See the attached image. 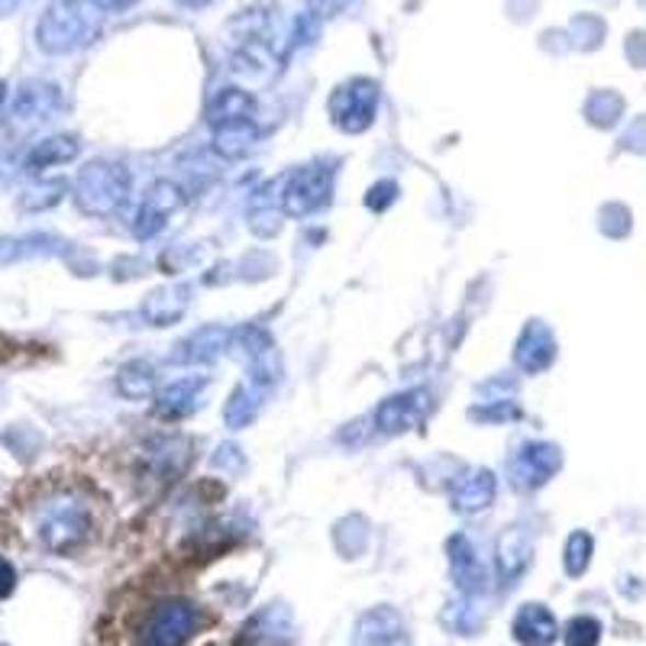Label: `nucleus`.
<instances>
[{
	"label": "nucleus",
	"mask_w": 646,
	"mask_h": 646,
	"mask_svg": "<svg viewBox=\"0 0 646 646\" xmlns=\"http://www.w3.org/2000/svg\"><path fill=\"white\" fill-rule=\"evenodd\" d=\"M107 20L104 0H53L36 23V43L49 56H68L98 39Z\"/></svg>",
	"instance_id": "f257e3e1"
},
{
	"label": "nucleus",
	"mask_w": 646,
	"mask_h": 646,
	"mask_svg": "<svg viewBox=\"0 0 646 646\" xmlns=\"http://www.w3.org/2000/svg\"><path fill=\"white\" fill-rule=\"evenodd\" d=\"M61 111V94L56 84H43V81H33V84H23L13 98V107H10V123L16 129H33L46 120H53Z\"/></svg>",
	"instance_id": "9b49d317"
},
{
	"label": "nucleus",
	"mask_w": 646,
	"mask_h": 646,
	"mask_svg": "<svg viewBox=\"0 0 646 646\" xmlns=\"http://www.w3.org/2000/svg\"><path fill=\"white\" fill-rule=\"evenodd\" d=\"M230 340L234 330L220 327V324H207L201 330H194L191 337H184L175 350L169 353V365H201V362H214L217 355L230 353Z\"/></svg>",
	"instance_id": "f8f14e48"
},
{
	"label": "nucleus",
	"mask_w": 646,
	"mask_h": 646,
	"mask_svg": "<svg viewBox=\"0 0 646 646\" xmlns=\"http://www.w3.org/2000/svg\"><path fill=\"white\" fill-rule=\"evenodd\" d=\"M197 608L184 598L162 601L149 611L143 631H139V646H181L194 631H197Z\"/></svg>",
	"instance_id": "0eeeda50"
},
{
	"label": "nucleus",
	"mask_w": 646,
	"mask_h": 646,
	"mask_svg": "<svg viewBox=\"0 0 646 646\" xmlns=\"http://www.w3.org/2000/svg\"><path fill=\"white\" fill-rule=\"evenodd\" d=\"M601 624L594 617H573L566 627V646H598Z\"/></svg>",
	"instance_id": "c756f323"
},
{
	"label": "nucleus",
	"mask_w": 646,
	"mask_h": 646,
	"mask_svg": "<svg viewBox=\"0 0 646 646\" xmlns=\"http://www.w3.org/2000/svg\"><path fill=\"white\" fill-rule=\"evenodd\" d=\"M117 388L123 398L129 401H143L156 392V369L146 359H133L126 365H120L117 372Z\"/></svg>",
	"instance_id": "a878e982"
},
{
	"label": "nucleus",
	"mask_w": 646,
	"mask_h": 646,
	"mask_svg": "<svg viewBox=\"0 0 646 646\" xmlns=\"http://www.w3.org/2000/svg\"><path fill=\"white\" fill-rule=\"evenodd\" d=\"M3 94H7V88H3V84H0V98H3Z\"/></svg>",
	"instance_id": "e433bc0d"
},
{
	"label": "nucleus",
	"mask_w": 646,
	"mask_h": 646,
	"mask_svg": "<svg viewBox=\"0 0 646 646\" xmlns=\"http://www.w3.org/2000/svg\"><path fill=\"white\" fill-rule=\"evenodd\" d=\"M430 413V392L427 388H411V392H398L392 398H385L375 408V430L385 437H401L417 430Z\"/></svg>",
	"instance_id": "1a4fd4ad"
},
{
	"label": "nucleus",
	"mask_w": 646,
	"mask_h": 646,
	"mask_svg": "<svg viewBox=\"0 0 646 646\" xmlns=\"http://www.w3.org/2000/svg\"><path fill=\"white\" fill-rule=\"evenodd\" d=\"M395 201H398V184H395V181H378V184H372L369 194H365V207H369V211H385V207H392Z\"/></svg>",
	"instance_id": "2f4dec72"
},
{
	"label": "nucleus",
	"mask_w": 646,
	"mask_h": 646,
	"mask_svg": "<svg viewBox=\"0 0 646 646\" xmlns=\"http://www.w3.org/2000/svg\"><path fill=\"white\" fill-rule=\"evenodd\" d=\"M78 152H81V143H78L75 136H49V139H39V143H33V149L26 152L23 172L39 175V172H46V169H53V166H65V162L78 159Z\"/></svg>",
	"instance_id": "4be33fe9"
},
{
	"label": "nucleus",
	"mask_w": 646,
	"mask_h": 646,
	"mask_svg": "<svg viewBox=\"0 0 646 646\" xmlns=\"http://www.w3.org/2000/svg\"><path fill=\"white\" fill-rule=\"evenodd\" d=\"M191 294H194L191 285H166V288L152 292L143 301V317L152 327H172L191 307Z\"/></svg>",
	"instance_id": "aec40b11"
},
{
	"label": "nucleus",
	"mask_w": 646,
	"mask_h": 646,
	"mask_svg": "<svg viewBox=\"0 0 646 646\" xmlns=\"http://www.w3.org/2000/svg\"><path fill=\"white\" fill-rule=\"evenodd\" d=\"M333 191V169L310 162L301 166L288 175L279 178V197H282V214L288 217H310L314 211H320L330 201Z\"/></svg>",
	"instance_id": "7ed1b4c3"
},
{
	"label": "nucleus",
	"mask_w": 646,
	"mask_h": 646,
	"mask_svg": "<svg viewBox=\"0 0 646 646\" xmlns=\"http://www.w3.org/2000/svg\"><path fill=\"white\" fill-rule=\"evenodd\" d=\"M556 359V340L553 330L543 320H530L528 327L521 330L518 343H514V362L521 372L528 375H540L543 369H549Z\"/></svg>",
	"instance_id": "ddd939ff"
},
{
	"label": "nucleus",
	"mask_w": 646,
	"mask_h": 646,
	"mask_svg": "<svg viewBox=\"0 0 646 646\" xmlns=\"http://www.w3.org/2000/svg\"><path fill=\"white\" fill-rule=\"evenodd\" d=\"M563 466V453L553 443H524L511 460V481L524 491L546 485Z\"/></svg>",
	"instance_id": "9d476101"
},
{
	"label": "nucleus",
	"mask_w": 646,
	"mask_h": 646,
	"mask_svg": "<svg viewBox=\"0 0 646 646\" xmlns=\"http://www.w3.org/2000/svg\"><path fill=\"white\" fill-rule=\"evenodd\" d=\"M292 634V614L282 604L262 608L239 634V646H282Z\"/></svg>",
	"instance_id": "dca6fc26"
},
{
	"label": "nucleus",
	"mask_w": 646,
	"mask_h": 646,
	"mask_svg": "<svg viewBox=\"0 0 646 646\" xmlns=\"http://www.w3.org/2000/svg\"><path fill=\"white\" fill-rule=\"evenodd\" d=\"M230 353L239 355V362L246 365L249 385H256L262 392H269L282 378V355H279V347L269 337V330H262L256 324L236 327L234 340H230Z\"/></svg>",
	"instance_id": "20e7f679"
},
{
	"label": "nucleus",
	"mask_w": 646,
	"mask_h": 646,
	"mask_svg": "<svg viewBox=\"0 0 646 646\" xmlns=\"http://www.w3.org/2000/svg\"><path fill=\"white\" fill-rule=\"evenodd\" d=\"M446 553H450V569H453L456 586L463 588L466 594H481L488 588V573H485V566H481L469 536L466 533L450 536Z\"/></svg>",
	"instance_id": "2eb2a0df"
},
{
	"label": "nucleus",
	"mask_w": 646,
	"mask_h": 646,
	"mask_svg": "<svg viewBox=\"0 0 646 646\" xmlns=\"http://www.w3.org/2000/svg\"><path fill=\"white\" fill-rule=\"evenodd\" d=\"M61 239L56 236H20V239H0V262H16V259H30V256H53L59 252Z\"/></svg>",
	"instance_id": "bb28decb"
},
{
	"label": "nucleus",
	"mask_w": 646,
	"mask_h": 646,
	"mask_svg": "<svg viewBox=\"0 0 646 646\" xmlns=\"http://www.w3.org/2000/svg\"><path fill=\"white\" fill-rule=\"evenodd\" d=\"M207 388V378L188 375V378H175L166 388L156 392V413L162 420H181L188 413L197 411L201 405V392Z\"/></svg>",
	"instance_id": "f3484780"
},
{
	"label": "nucleus",
	"mask_w": 646,
	"mask_h": 646,
	"mask_svg": "<svg viewBox=\"0 0 646 646\" xmlns=\"http://www.w3.org/2000/svg\"><path fill=\"white\" fill-rule=\"evenodd\" d=\"M104 3H107L111 10H126V7H133L136 0H104Z\"/></svg>",
	"instance_id": "f704fd0d"
},
{
	"label": "nucleus",
	"mask_w": 646,
	"mask_h": 646,
	"mask_svg": "<svg viewBox=\"0 0 646 646\" xmlns=\"http://www.w3.org/2000/svg\"><path fill=\"white\" fill-rule=\"evenodd\" d=\"M91 511L78 501V498H56L43 508L39 514V540L53 549V553H68L75 546H81L91 536Z\"/></svg>",
	"instance_id": "39448f33"
},
{
	"label": "nucleus",
	"mask_w": 646,
	"mask_h": 646,
	"mask_svg": "<svg viewBox=\"0 0 646 646\" xmlns=\"http://www.w3.org/2000/svg\"><path fill=\"white\" fill-rule=\"evenodd\" d=\"M355 634L362 646H392L405 637V621L395 608H372L359 617Z\"/></svg>",
	"instance_id": "412c9836"
},
{
	"label": "nucleus",
	"mask_w": 646,
	"mask_h": 646,
	"mask_svg": "<svg viewBox=\"0 0 646 646\" xmlns=\"http://www.w3.org/2000/svg\"><path fill=\"white\" fill-rule=\"evenodd\" d=\"M382 88L372 78H350L330 94V117L343 133H365L375 123Z\"/></svg>",
	"instance_id": "423d86ee"
},
{
	"label": "nucleus",
	"mask_w": 646,
	"mask_h": 646,
	"mask_svg": "<svg viewBox=\"0 0 646 646\" xmlns=\"http://www.w3.org/2000/svg\"><path fill=\"white\" fill-rule=\"evenodd\" d=\"M133 191V178L129 169L111 162V159H94L88 162L78 178H75V204L88 214V217H114L120 207L129 201Z\"/></svg>",
	"instance_id": "f03ea898"
},
{
	"label": "nucleus",
	"mask_w": 646,
	"mask_h": 646,
	"mask_svg": "<svg viewBox=\"0 0 646 646\" xmlns=\"http://www.w3.org/2000/svg\"><path fill=\"white\" fill-rule=\"evenodd\" d=\"M530 556H533V543H530V536L521 528L505 530V533L498 536L495 566H498L501 586H514V582L528 573Z\"/></svg>",
	"instance_id": "a211bd4d"
},
{
	"label": "nucleus",
	"mask_w": 646,
	"mask_h": 646,
	"mask_svg": "<svg viewBox=\"0 0 646 646\" xmlns=\"http://www.w3.org/2000/svg\"><path fill=\"white\" fill-rule=\"evenodd\" d=\"M242 469V456H239V450H236L234 443H227V446H220L217 450V456H214V469Z\"/></svg>",
	"instance_id": "473e14b6"
},
{
	"label": "nucleus",
	"mask_w": 646,
	"mask_h": 646,
	"mask_svg": "<svg viewBox=\"0 0 646 646\" xmlns=\"http://www.w3.org/2000/svg\"><path fill=\"white\" fill-rule=\"evenodd\" d=\"M256 120H242V123H227V126H214V149L224 159H242L252 146H256Z\"/></svg>",
	"instance_id": "b1692460"
},
{
	"label": "nucleus",
	"mask_w": 646,
	"mask_h": 646,
	"mask_svg": "<svg viewBox=\"0 0 646 646\" xmlns=\"http://www.w3.org/2000/svg\"><path fill=\"white\" fill-rule=\"evenodd\" d=\"M469 417L472 420H481V423H505V420H518V417H521V408H518V401L498 398V401L475 405L469 411Z\"/></svg>",
	"instance_id": "c85d7f7f"
},
{
	"label": "nucleus",
	"mask_w": 646,
	"mask_h": 646,
	"mask_svg": "<svg viewBox=\"0 0 646 646\" xmlns=\"http://www.w3.org/2000/svg\"><path fill=\"white\" fill-rule=\"evenodd\" d=\"M511 631H514V641L521 646H553L559 637L556 617L543 604H524L518 611Z\"/></svg>",
	"instance_id": "6ab92c4d"
},
{
	"label": "nucleus",
	"mask_w": 646,
	"mask_h": 646,
	"mask_svg": "<svg viewBox=\"0 0 646 646\" xmlns=\"http://www.w3.org/2000/svg\"><path fill=\"white\" fill-rule=\"evenodd\" d=\"M591 549H594V540L588 536L586 530H576L569 540H566V573L569 576H582L591 563Z\"/></svg>",
	"instance_id": "cd10ccee"
},
{
	"label": "nucleus",
	"mask_w": 646,
	"mask_h": 646,
	"mask_svg": "<svg viewBox=\"0 0 646 646\" xmlns=\"http://www.w3.org/2000/svg\"><path fill=\"white\" fill-rule=\"evenodd\" d=\"M181 204H184V191L178 188L172 178L152 181L149 191H146V197H143L139 207H136L133 236H136V239H152V236H159L169 227L172 214L181 211Z\"/></svg>",
	"instance_id": "6e6552de"
},
{
	"label": "nucleus",
	"mask_w": 646,
	"mask_h": 646,
	"mask_svg": "<svg viewBox=\"0 0 646 646\" xmlns=\"http://www.w3.org/2000/svg\"><path fill=\"white\" fill-rule=\"evenodd\" d=\"M262 395H265V392L256 388V385H249V382L236 385L234 392H230V398H227V405H224V420H227V427H234V430L249 427V423L259 417Z\"/></svg>",
	"instance_id": "393cba45"
},
{
	"label": "nucleus",
	"mask_w": 646,
	"mask_h": 646,
	"mask_svg": "<svg viewBox=\"0 0 646 646\" xmlns=\"http://www.w3.org/2000/svg\"><path fill=\"white\" fill-rule=\"evenodd\" d=\"M498 495V478L491 469H469L456 485H453V511L456 514H481L485 508H491Z\"/></svg>",
	"instance_id": "4468645a"
},
{
	"label": "nucleus",
	"mask_w": 646,
	"mask_h": 646,
	"mask_svg": "<svg viewBox=\"0 0 646 646\" xmlns=\"http://www.w3.org/2000/svg\"><path fill=\"white\" fill-rule=\"evenodd\" d=\"M61 191H65V184H61V181H56V184H43V188H33V191H26V194H23V207H26V211L53 207V204H59L61 201Z\"/></svg>",
	"instance_id": "7c9ffc66"
},
{
	"label": "nucleus",
	"mask_w": 646,
	"mask_h": 646,
	"mask_svg": "<svg viewBox=\"0 0 646 646\" xmlns=\"http://www.w3.org/2000/svg\"><path fill=\"white\" fill-rule=\"evenodd\" d=\"M13 588H16V569H13V563H10V559H3V556H0V601H3V598H10V594H13Z\"/></svg>",
	"instance_id": "72a5a7b5"
},
{
	"label": "nucleus",
	"mask_w": 646,
	"mask_h": 646,
	"mask_svg": "<svg viewBox=\"0 0 646 646\" xmlns=\"http://www.w3.org/2000/svg\"><path fill=\"white\" fill-rule=\"evenodd\" d=\"M178 3H184V7H207L211 0H178Z\"/></svg>",
	"instance_id": "c9c22d12"
},
{
	"label": "nucleus",
	"mask_w": 646,
	"mask_h": 646,
	"mask_svg": "<svg viewBox=\"0 0 646 646\" xmlns=\"http://www.w3.org/2000/svg\"><path fill=\"white\" fill-rule=\"evenodd\" d=\"M242 120H256V98L242 88H220L207 104V123L227 126V123H242Z\"/></svg>",
	"instance_id": "5701e85b"
}]
</instances>
